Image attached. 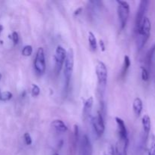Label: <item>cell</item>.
<instances>
[{
    "label": "cell",
    "mask_w": 155,
    "mask_h": 155,
    "mask_svg": "<svg viewBox=\"0 0 155 155\" xmlns=\"http://www.w3.org/2000/svg\"><path fill=\"white\" fill-rule=\"evenodd\" d=\"M129 145V138L119 137L114 149V155H127Z\"/></svg>",
    "instance_id": "9"
},
{
    "label": "cell",
    "mask_w": 155,
    "mask_h": 155,
    "mask_svg": "<svg viewBox=\"0 0 155 155\" xmlns=\"http://www.w3.org/2000/svg\"><path fill=\"white\" fill-rule=\"evenodd\" d=\"M104 155H114V148L112 145H110V146L107 148V151H106L105 154Z\"/></svg>",
    "instance_id": "26"
},
{
    "label": "cell",
    "mask_w": 155,
    "mask_h": 155,
    "mask_svg": "<svg viewBox=\"0 0 155 155\" xmlns=\"http://www.w3.org/2000/svg\"><path fill=\"white\" fill-rule=\"evenodd\" d=\"M92 127H93L95 133H96L98 137H101L104 133V130H105V124L104 121V117L103 114L98 110L97 112V114L93 117L92 120Z\"/></svg>",
    "instance_id": "5"
},
{
    "label": "cell",
    "mask_w": 155,
    "mask_h": 155,
    "mask_svg": "<svg viewBox=\"0 0 155 155\" xmlns=\"http://www.w3.org/2000/svg\"><path fill=\"white\" fill-rule=\"evenodd\" d=\"M40 93V89L39 86L36 84L32 85V89H31V94L33 97H36L39 95Z\"/></svg>",
    "instance_id": "22"
},
{
    "label": "cell",
    "mask_w": 155,
    "mask_h": 155,
    "mask_svg": "<svg viewBox=\"0 0 155 155\" xmlns=\"http://www.w3.org/2000/svg\"><path fill=\"white\" fill-rule=\"evenodd\" d=\"M51 126L58 133H65V132L68 131V127L61 120H54L51 123Z\"/></svg>",
    "instance_id": "13"
},
{
    "label": "cell",
    "mask_w": 155,
    "mask_h": 155,
    "mask_svg": "<svg viewBox=\"0 0 155 155\" xmlns=\"http://www.w3.org/2000/svg\"><path fill=\"white\" fill-rule=\"evenodd\" d=\"M81 151L82 155H92V148L91 142L89 137L86 135H84L82 138L81 141Z\"/></svg>",
    "instance_id": "10"
},
{
    "label": "cell",
    "mask_w": 155,
    "mask_h": 155,
    "mask_svg": "<svg viewBox=\"0 0 155 155\" xmlns=\"http://www.w3.org/2000/svg\"><path fill=\"white\" fill-rule=\"evenodd\" d=\"M34 68L36 73L43 74L45 71V59L44 50L42 48H39L34 59Z\"/></svg>",
    "instance_id": "6"
},
{
    "label": "cell",
    "mask_w": 155,
    "mask_h": 155,
    "mask_svg": "<svg viewBox=\"0 0 155 155\" xmlns=\"http://www.w3.org/2000/svg\"><path fill=\"white\" fill-rule=\"evenodd\" d=\"M142 127H143V130L144 132H145V136L148 137V134L150 133V130H151V118L150 117L148 116V114L144 115L143 117H142Z\"/></svg>",
    "instance_id": "14"
},
{
    "label": "cell",
    "mask_w": 155,
    "mask_h": 155,
    "mask_svg": "<svg viewBox=\"0 0 155 155\" xmlns=\"http://www.w3.org/2000/svg\"><path fill=\"white\" fill-rule=\"evenodd\" d=\"M33 53V47L30 45H25V46L23 48L22 50V54L24 56H26V57H29Z\"/></svg>",
    "instance_id": "20"
},
{
    "label": "cell",
    "mask_w": 155,
    "mask_h": 155,
    "mask_svg": "<svg viewBox=\"0 0 155 155\" xmlns=\"http://www.w3.org/2000/svg\"><path fill=\"white\" fill-rule=\"evenodd\" d=\"M24 141H25V143L27 145H30L32 144V138L30 136V135L29 133H26L24 136Z\"/></svg>",
    "instance_id": "25"
},
{
    "label": "cell",
    "mask_w": 155,
    "mask_h": 155,
    "mask_svg": "<svg viewBox=\"0 0 155 155\" xmlns=\"http://www.w3.org/2000/svg\"><path fill=\"white\" fill-rule=\"evenodd\" d=\"M117 124L118 127V134H119V137L120 138H128V133H127V127H126L124 121L121 118L116 117Z\"/></svg>",
    "instance_id": "11"
},
{
    "label": "cell",
    "mask_w": 155,
    "mask_h": 155,
    "mask_svg": "<svg viewBox=\"0 0 155 155\" xmlns=\"http://www.w3.org/2000/svg\"><path fill=\"white\" fill-rule=\"evenodd\" d=\"M11 39H12V41H13L14 42V45H17V44L18 43V42H19V36H18V33H17V32H13L12 34V36H11Z\"/></svg>",
    "instance_id": "24"
},
{
    "label": "cell",
    "mask_w": 155,
    "mask_h": 155,
    "mask_svg": "<svg viewBox=\"0 0 155 155\" xmlns=\"http://www.w3.org/2000/svg\"><path fill=\"white\" fill-rule=\"evenodd\" d=\"M117 3L118 4V17L120 22L121 29L123 30L127 25L130 16V5L127 2L122 0H117Z\"/></svg>",
    "instance_id": "4"
},
{
    "label": "cell",
    "mask_w": 155,
    "mask_h": 155,
    "mask_svg": "<svg viewBox=\"0 0 155 155\" xmlns=\"http://www.w3.org/2000/svg\"><path fill=\"white\" fill-rule=\"evenodd\" d=\"M1 79H2V74L1 73H0V80H1Z\"/></svg>",
    "instance_id": "30"
},
{
    "label": "cell",
    "mask_w": 155,
    "mask_h": 155,
    "mask_svg": "<svg viewBox=\"0 0 155 155\" xmlns=\"http://www.w3.org/2000/svg\"><path fill=\"white\" fill-rule=\"evenodd\" d=\"M142 70V79L144 81H148V79H149V73L148 71L147 70V68H145V67H142L141 68Z\"/></svg>",
    "instance_id": "23"
},
{
    "label": "cell",
    "mask_w": 155,
    "mask_h": 155,
    "mask_svg": "<svg viewBox=\"0 0 155 155\" xmlns=\"http://www.w3.org/2000/svg\"><path fill=\"white\" fill-rule=\"evenodd\" d=\"M82 11H83V8H77V10H75V12H74V15H80L82 12Z\"/></svg>",
    "instance_id": "28"
},
{
    "label": "cell",
    "mask_w": 155,
    "mask_h": 155,
    "mask_svg": "<svg viewBox=\"0 0 155 155\" xmlns=\"http://www.w3.org/2000/svg\"><path fill=\"white\" fill-rule=\"evenodd\" d=\"M133 108L136 116H140L141 114H142V109H143V104H142V101L140 98H135L134 101H133Z\"/></svg>",
    "instance_id": "12"
},
{
    "label": "cell",
    "mask_w": 155,
    "mask_h": 155,
    "mask_svg": "<svg viewBox=\"0 0 155 155\" xmlns=\"http://www.w3.org/2000/svg\"><path fill=\"white\" fill-rule=\"evenodd\" d=\"M97 78H98V87L101 92H104L107 85V67L102 61H98L95 67Z\"/></svg>",
    "instance_id": "3"
},
{
    "label": "cell",
    "mask_w": 155,
    "mask_h": 155,
    "mask_svg": "<svg viewBox=\"0 0 155 155\" xmlns=\"http://www.w3.org/2000/svg\"><path fill=\"white\" fill-rule=\"evenodd\" d=\"M67 56V51L61 45H58L55 51V55H54V60H55V70L57 73H60L64 63L65 58Z\"/></svg>",
    "instance_id": "7"
},
{
    "label": "cell",
    "mask_w": 155,
    "mask_h": 155,
    "mask_svg": "<svg viewBox=\"0 0 155 155\" xmlns=\"http://www.w3.org/2000/svg\"><path fill=\"white\" fill-rule=\"evenodd\" d=\"M154 53H155V43L151 45V47L149 48L148 52H147L146 56H145V64H146V65L148 66V68H151V64H152L153 57H154Z\"/></svg>",
    "instance_id": "15"
},
{
    "label": "cell",
    "mask_w": 155,
    "mask_h": 155,
    "mask_svg": "<svg viewBox=\"0 0 155 155\" xmlns=\"http://www.w3.org/2000/svg\"><path fill=\"white\" fill-rule=\"evenodd\" d=\"M151 21L148 17L145 16L141 22L136 33H138V47L139 49H142L148 41L151 33Z\"/></svg>",
    "instance_id": "1"
},
{
    "label": "cell",
    "mask_w": 155,
    "mask_h": 155,
    "mask_svg": "<svg viewBox=\"0 0 155 155\" xmlns=\"http://www.w3.org/2000/svg\"><path fill=\"white\" fill-rule=\"evenodd\" d=\"M148 4H149V2L148 0H142L139 3V8H138L136 18V31L138 30L139 27L140 26L141 22L145 17V15L146 13L147 10H148Z\"/></svg>",
    "instance_id": "8"
},
{
    "label": "cell",
    "mask_w": 155,
    "mask_h": 155,
    "mask_svg": "<svg viewBox=\"0 0 155 155\" xmlns=\"http://www.w3.org/2000/svg\"><path fill=\"white\" fill-rule=\"evenodd\" d=\"M64 75L65 79V86L66 89L69 86L70 81H71V76H72L74 66V53L72 48H69L67 52L66 58L64 61Z\"/></svg>",
    "instance_id": "2"
},
{
    "label": "cell",
    "mask_w": 155,
    "mask_h": 155,
    "mask_svg": "<svg viewBox=\"0 0 155 155\" xmlns=\"http://www.w3.org/2000/svg\"><path fill=\"white\" fill-rule=\"evenodd\" d=\"M93 98L92 97H89L87 100L86 101L84 104V109L85 110H90L92 107V105H93Z\"/></svg>",
    "instance_id": "21"
},
{
    "label": "cell",
    "mask_w": 155,
    "mask_h": 155,
    "mask_svg": "<svg viewBox=\"0 0 155 155\" xmlns=\"http://www.w3.org/2000/svg\"><path fill=\"white\" fill-rule=\"evenodd\" d=\"M0 94H1V92H0Z\"/></svg>",
    "instance_id": "32"
},
{
    "label": "cell",
    "mask_w": 155,
    "mask_h": 155,
    "mask_svg": "<svg viewBox=\"0 0 155 155\" xmlns=\"http://www.w3.org/2000/svg\"><path fill=\"white\" fill-rule=\"evenodd\" d=\"M99 44H100V46H101V49L102 51H105V45H104V42H103V40H100L99 41Z\"/></svg>",
    "instance_id": "27"
},
{
    "label": "cell",
    "mask_w": 155,
    "mask_h": 155,
    "mask_svg": "<svg viewBox=\"0 0 155 155\" xmlns=\"http://www.w3.org/2000/svg\"><path fill=\"white\" fill-rule=\"evenodd\" d=\"M148 155H155V136L154 134L151 135V139H150Z\"/></svg>",
    "instance_id": "18"
},
{
    "label": "cell",
    "mask_w": 155,
    "mask_h": 155,
    "mask_svg": "<svg viewBox=\"0 0 155 155\" xmlns=\"http://www.w3.org/2000/svg\"><path fill=\"white\" fill-rule=\"evenodd\" d=\"M53 155H59L58 154V153H54V154H53Z\"/></svg>",
    "instance_id": "31"
},
{
    "label": "cell",
    "mask_w": 155,
    "mask_h": 155,
    "mask_svg": "<svg viewBox=\"0 0 155 155\" xmlns=\"http://www.w3.org/2000/svg\"><path fill=\"white\" fill-rule=\"evenodd\" d=\"M12 96H13V95H12V92L6 91V92H3L0 94V100L3 101H9V100L12 99Z\"/></svg>",
    "instance_id": "19"
},
{
    "label": "cell",
    "mask_w": 155,
    "mask_h": 155,
    "mask_svg": "<svg viewBox=\"0 0 155 155\" xmlns=\"http://www.w3.org/2000/svg\"><path fill=\"white\" fill-rule=\"evenodd\" d=\"M130 64H131V62H130V58L128 55L124 56V66H123L122 69V76L124 77L127 74V71L130 68Z\"/></svg>",
    "instance_id": "17"
},
{
    "label": "cell",
    "mask_w": 155,
    "mask_h": 155,
    "mask_svg": "<svg viewBox=\"0 0 155 155\" xmlns=\"http://www.w3.org/2000/svg\"><path fill=\"white\" fill-rule=\"evenodd\" d=\"M2 30H3V26L2 25V24H0V35H1Z\"/></svg>",
    "instance_id": "29"
},
{
    "label": "cell",
    "mask_w": 155,
    "mask_h": 155,
    "mask_svg": "<svg viewBox=\"0 0 155 155\" xmlns=\"http://www.w3.org/2000/svg\"><path fill=\"white\" fill-rule=\"evenodd\" d=\"M88 39H89V46L92 51H95L97 49V39L92 32H89V36H88Z\"/></svg>",
    "instance_id": "16"
}]
</instances>
